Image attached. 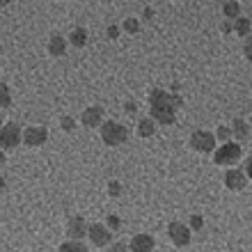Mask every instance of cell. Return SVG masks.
<instances>
[{
  "instance_id": "cell-33",
  "label": "cell",
  "mask_w": 252,
  "mask_h": 252,
  "mask_svg": "<svg viewBox=\"0 0 252 252\" xmlns=\"http://www.w3.org/2000/svg\"><path fill=\"white\" fill-rule=\"evenodd\" d=\"M2 188H5V179H2V177H0V190H2Z\"/></svg>"
},
{
  "instance_id": "cell-1",
  "label": "cell",
  "mask_w": 252,
  "mask_h": 252,
  "mask_svg": "<svg viewBox=\"0 0 252 252\" xmlns=\"http://www.w3.org/2000/svg\"><path fill=\"white\" fill-rule=\"evenodd\" d=\"M101 140L108 147H120L128 140V128L120 122H103L101 124Z\"/></svg>"
},
{
  "instance_id": "cell-31",
  "label": "cell",
  "mask_w": 252,
  "mask_h": 252,
  "mask_svg": "<svg viewBox=\"0 0 252 252\" xmlns=\"http://www.w3.org/2000/svg\"><path fill=\"white\" fill-rule=\"evenodd\" d=\"M142 14H145V19H152V16H154V9H152V7H145V12H142Z\"/></svg>"
},
{
  "instance_id": "cell-32",
  "label": "cell",
  "mask_w": 252,
  "mask_h": 252,
  "mask_svg": "<svg viewBox=\"0 0 252 252\" xmlns=\"http://www.w3.org/2000/svg\"><path fill=\"white\" fill-rule=\"evenodd\" d=\"M5 152H2V149H0V167H2V165H5Z\"/></svg>"
},
{
  "instance_id": "cell-15",
  "label": "cell",
  "mask_w": 252,
  "mask_h": 252,
  "mask_svg": "<svg viewBox=\"0 0 252 252\" xmlns=\"http://www.w3.org/2000/svg\"><path fill=\"white\" fill-rule=\"evenodd\" d=\"M138 135L140 138H152L154 133H156V124H154V120H149V117H145V120L138 122Z\"/></svg>"
},
{
  "instance_id": "cell-2",
  "label": "cell",
  "mask_w": 252,
  "mask_h": 252,
  "mask_svg": "<svg viewBox=\"0 0 252 252\" xmlns=\"http://www.w3.org/2000/svg\"><path fill=\"white\" fill-rule=\"evenodd\" d=\"M243 156L239 142H222L218 149H213V163L216 165H236Z\"/></svg>"
},
{
  "instance_id": "cell-17",
  "label": "cell",
  "mask_w": 252,
  "mask_h": 252,
  "mask_svg": "<svg viewBox=\"0 0 252 252\" xmlns=\"http://www.w3.org/2000/svg\"><path fill=\"white\" fill-rule=\"evenodd\" d=\"M232 30L239 37H248L250 34V19H246V16H239V19L232 23Z\"/></svg>"
},
{
  "instance_id": "cell-8",
  "label": "cell",
  "mask_w": 252,
  "mask_h": 252,
  "mask_svg": "<svg viewBox=\"0 0 252 252\" xmlns=\"http://www.w3.org/2000/svg\"><path fill=\"white\" fill-rule=\"evenodd\" d=\"M177 110H172L170 106H149V120H154V124H163L170 126L174 124Z\"/></svg>"
},
{
  "instance_id": "cell-27",
  "label": "cell",
  "mask_w": 252,
  "mask_h": 252,
  "mask_svg": "<svg viewBox=\"0 0 252 252\" xmlns=\"http://www.w3.org/2000/svg\"><path fill=\"white\" fill-rule=\"evenodd\" d=\"M124 113L126 115H135V113H138V103H135V101H126V103H124Z\"/></svg>"
},
{
  "instance_id": "cell-5",
  "label": "cell",
  "mask_w": 252,
  "mask_h": 252,
  "mask_svg": "<svg viewBox=\"0 0 252 252\" xmlns=\"http://www.w3.org/2000/svg\"><path fill=\"white\" fill-rule=\"evenodd\" d=\"M87 239L92 241L94 248H106V246H110V241H113V232H110L106 225L94 222V225L87 227Z\"/></svg>"
},
{
  "instance_id": "cell-20",
  "label": "cell",
  "mask_w": 252,
  "mask_h": 252,
  "mask_svg": "<svg viewBox=\"0 0 252 252\" xmlns=\"http://www.w3.org/2000/svg\"><path fill=\"white\" fill-rule=\"evenodd\" d=\"M12 106V92L7 85H0V108H9Z\"/></svg>"
},
{
  "instance_id": "cell-34",
  "label": "cell",
  "mask_w": 252,
  "mask_h": 252,
  "mask_svg": "<svg viewBox=\"0 0 252 252\" xmlns=\"http://www.w3.org/2000/svg\"><path fill=\"white\" fill-rule=\"evenodd\" d=\"M0 124H5V122H2V115H0ZM0 128H2V126H0Z\"/></svg>"
},
{
  "instance_id": "cell-23",
  "label": "cell",
  "mask_w": 252,
  "mask_h": 252,
  "mask_svg": "<svg viewBox=\"0 0 252 252\" xmlns=\"http://www.w3.org/2000/svg\"><path fill=\"white\" fill-rule=\"evenodd\" d=\"M106 227L110 229V232H117V229L122 227V220L117 218V216H108V218H106Z\"/></svg>"
},
{
  "instance_id": "cell-6",
  "label": "cell",
  "mask_w": 252,
  "mask_h": 252,
  "mask_svg": "<svg viewBox=\"0 0 252 252\" xmlns=\"http://www.w3.org/2000/svg\"><path fill=\"white\" fill-rule=\"evenodd\" d=\"M190 147L199 154H211L216 149V138L209 131H192L190 135Z\"/></svg>"
},
{
  "instance_id": "cell-26",
  "label": "cell",
  "mask_w": 252,
  "mask_h": 252,
  "mask_svg": "<svg viewBox=\"0 0 252 252\" xmlns=\"http://www.w3.org/2000/svg\"><path fill=\"white\" fill-rule=\"evenodd\" d=\"M202 225H204V220L199 218V216H190V227H188V229H195V232H197V229H202Z\"/></svg>"
},
{
  "instance_id": "cell-25",
  "label": "cell",
  "mask_w": 252,
  "mask_h": 252,
  "mask_svg": "<svg viewBox=\"0 0 252 252\" xmlns=\"http://www.w3.org/2000/svg\"><path fill=\"white\" fill-rule=\"evenodd\" d=\"M108 192H110V197H120V192H122V184L120 181H110L108 184Z\"/></svg>"
},
{
  "instance_id": "cell-14",
  "label": "cell",
  "mask_w": 252,
  "mask_h": 252,
  "mask_svg": "<svg viewBox=\"0 0 252 252\" xmlns=\"http://www.w3.org/2000/svg\"><path fill=\"white\" fill-rule=\"evenodd\" d=\"M66 51V41L62 39L60 34H53L51 39H48V53L53 55V58H62Z\"/></svg>"
},
{
  "instance_id": "cell-9",
  "label": "cell",
  "mask_w": 252,
  "mask_h": 252,
  "mask_svg": "<svg viewBox=\"0 0 252 252\" xmlns=\"http://www.w3.org/2000/svg\"><path fill=\"white\" fill-rule=\"evenodd\" d=\"M80 124L85 128H99L103 124V108L101 106H90L80 115Z\"/></svg>"
},
{
  "instance_id": "cell-19",
  "label": "cell",
  "mask_w": 252,
  "mask_h": 252,
  "mask_svg": "<svg viewBox=\"0 0 252 252\" xmlns=\"http://www.w3.org/2000/svg\"><path fill=\"white\" fill-rule=\"evenodd\" d=\"M58 252H87V248L80 243V241H66L58 248Z\"/></svg>"
},
{
  "instance_id": "cell-21",
  "label": "cell",
  "mask_w": 252,
  "mask_h": 252,
  "mask_svg": "<svg viewBox=\"0 0 252 252\" xmlns=\"http://www.w3.org/2000/svg\"><path fill=\"white\" fill-rule=\"evenodd\" d=\"M213 138L220 140V142H229V140H232V131H229V126H218V131H216Z\"/></svg>"
},
{
  "instance_id": "cell-4",
  "label": "cell",
  "mask_w": 252,
  "mask_h": 252,
  "mask_svg": "<svg viewBox=\"0 0 252 252\" xmlns=\"http://www.w3.org/2000/svg\"><path fill=\"white\" fill-rule=\"evenodd\" d=\"M167 236H170V241H172L177 248H186L192 239V232L188 229V225H184L179 220H172V222L167 225Z\"/></svg>"
},
{
  "instance_id": "cell-7",
  "label": "cell",
  "mask_w": 252,
  "mask_h": 252,
  "mask_svg": "<svg viewBox=\"0 0 252 252\" xmlns=\"http://www.w3.org/2000/svg\"><path fill=\"white\" fill-rule=\"evenodd\" d=\"M46 138H48V133L44 126H28V128L21 131V142L26 147H41L46 142Z\"/></svg>"
},
{
  "instance_id": "cell-3",
  "label": "cell",
  "mask_w": 252,
  "mask_h": 252,
  "mask_svg": "<svg viewBox=\"0 0 252 252\" xmlns=\"http://www.w3.org/2000/svg\"><path fill=\"white\" fill-rule=\"evenodd\" d=\"M21 142V128L16 124H12V122H7V124H2V128H0V149L2 152H12V149H16Z\"/></svg>"
},
{
  "instance_id": "cell-28",
  "label": "cell",
  "mask_w": 252,
  "mask_h": 252,
  "mask_svg": "<svg viewBox=\"0 0 252 252\" xmlns=\"http://www.w3.org/2000/svg\"><path fill=\"white\" fill-rule=\"evenodd\" d=\"M126 250H128L126 243H113V246H110V252H126Z\"/></svg>"
},
{
  "instance_id": "cell-12",
  "label": "cell",
  "mask_w": 252,
  "mask_h": 252,
  "mask_svg": "<svg viewBox=\"0 0 252 252\" xmlns=\"http://www.w3.org/2000/svg\"><path fill=\"white\" fill-rule=\"evenodd\" d=\"M156 241L149 236V234H135L131 241H128V250L131 252H152Z\"/></svg>"
},
{
  "instance_id": "cell-29",
  "label": "cell",
  "mask_w": 252,
  "mask_h": 252,
  "mask_svg": "<svg viewBox=\"0 0 252 252\" xmlns=\"http://www.w3.org/2000/svg\"><path fill=\"white\" fill-rule=\"evenodd\" d=\"M108 37H110V39H117V37H120V28L110 26V28H108Z\"/></svg>"
},
{
  "instance_id": "cell-22",
  "label": "cell",
  "mask_w": 252,
  "mask_h": 252,
  "mask_svg": "<svg viewBox=\"0 0 252 252\" xmlns=\"http://www.w3.org/2000/svg\"><path fill=\"white\" fill-rule=\"evenodd\" d=\"M124 30H126L128 34H138V32H140V23H138L135 19H126V21H124Z\"/></svg>"
},
{
  "instance_id": "cell-13",
  "label": "cell",
  "mask_w": 252,
  "mask_h": 252,
  "mask_svg": "<svg viewBox=\"0 0 252 252\" xmlns=\"http://www.w3.org/2000/svg\"><path fill=\"white\" fill-rule=\"evenodd\" d=\"M229 131H232V138H236L239 142H246L248 135H250V126H248V122H243V120H234Z\"/></svg>"
},
{
  "instance_id": "cell-11",
  "label": "cell",
  "mask_w": 252,
  "mask_h": 252,
  "mask_svg": "<svg viewBox=\"0 0 252 252\" xmlns=\"http://www.w3.org/2000/svg\"><path fill=\"white\" fill-rule=\"evenodd\" d=\"M87 222L85 218H80V216H73V218H69V222H66V236L71 241H80L83 236H87Z\"/></svg>"
},
{
  "instance_id": "cell-24",
  "label": "cell",
  "mask_w": 252,
  "mask_h": 252,
  "mask_svg": "<svg viewBox=\"0 0 252 252\" xmlns=\"http://www.w3.org/2000/svg\"><path fill=\"white\" fill-rule=\"evenodd\" d=\"M60 126H62V131H66V133H71L73 131V126H76V122H73V117H69V115H64L60 120Z\"/></svg>"
},
{
  "instance_id": "cell-30",
  "label": "cell",
  "mask_w": 252,
  "mask_h": 252,
  "mask_svg": "<svg viewBox=\"0 0 252 252\" xmlns=\"http://www.w3.org/2000/svg\"><path fill=\"white\" fill-rule=\"evenodd\" d=\"M222 32H232V21H225V23H222Z\"/></svg>"
},
{
  "instance_id": "cell-16",
  "label": "cell",
  "mask_w": 252,
  "mask_h": 252,
  "mask_svg": "<svg viewBox=\"0 0 252 252\" xmlns=\"http://www.w3.org/2000/svg\"><path fill=\"white\" fill-rule=\"evenodd\" d=\"M69 41H71L76 48H83L87 44V30L85 28H73L71 34H69Z\"/></svg>"
},
{
  "instance_id": "cell-10",
  "label": "cell",
  "mask_w": 252,
  "mask_h": 252,
  "mask_svg": "<svg viewBox=\"0 0 252 252\" xmlns=\"http://www.w3.org/2000/svg\"><path fill=\"white\" fill-rule=\"evenodd\" d=\"M225 186L229 188V190L239 192V190H243V188L248 186V177L243 174L241 167H232V170H227L225 172Z\"/></svg>"
},
{
  "instance_id": "cell-18",
  "label": "cell",
  "mask_w": 252,
  "mask_h": 252,
  "mask_svg": "<svg viewBox=\"0 0 252 252\" xmlns=\"http://www.w3.org/2000/svg\"><path fill=\"white\" fill-rule=\"evenodd\" d=\"M222 14H225V19L227 21H236L241 16V7L239 2H225L222 5Z\"/></svg>"
}]
</instances>
